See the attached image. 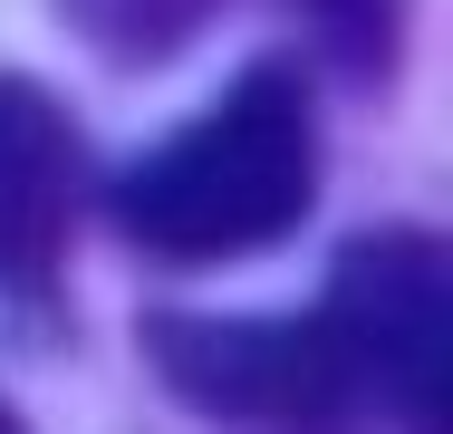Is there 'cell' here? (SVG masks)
Wrapping results in <instances>:
<instances>
[{
    "label": "cell",
    "instance_id": "cell-3",
    "mask_svg": "<svg viewBox=\"0 0 453 434\" xmlns=\"http://www.w3.org/2000/svg\"><path fill=\"white\" fill-rule=\"evenodd\" d=\"M78 222V126L29 78H0V280H49Z\"/></svg>",
    "mask_w": 453,
    "mask_h": 434
},
{
    "label": "cell",
    "instance_id": "cell-2",
    "mask_svg": "<svg viewBox=\"0 0 453 434\" xmlns=\"http://www.w3.org/2000/svg\"><path fill=\"white\" fill-rule=\"evenodd\" d=\"M309 193H319L309 87L289 58H261L116 183V213L155 260H251L309 213Z\"/></svg>",
    "mask_w": 453,
    "mask_h": 434
},
{
    "label": "cell",
    "instance_id": "cell-4",
    "mask_svg": "<svg viewBox=\"0 0 453 434\" xmlns=\"http://www.w3.org/2000/svg\"><path fill=\"white\" fill-rule=\"evenodd\" d=\"M203 10H212V0H78V19H88L106 49H165Z\"/></svg>",
    "mask_w": 453,
    "mask_h": 434
},
{
    "label": "cell",
    "instance_id": "cell-1",
    "mask_svg": "<svg viewBox=\"0 0 453 434\" xmlns=\"http://www.w3.org/2000/svg\"><path fill=\"white\" fill-rule=\"evenodd\" d=\"M434 242L376 232L338 260L309 319H155L145 347L183 406L261 434L434 425L444 386V270Z\"/></svg>",
    "mask_w": 453,
    "mask_h": 434
},
{
    "label": "cell",
    "instance_id": "cell-5",
    "mask_svg": "<svg viewBox=\"0 0 453 434\" xmlns=\"http://www.w3.org/2000/svg\"><path fill=\"white\" fill-rule=\"evenodd\" d=\"M319 10V29L357 58V68H376L386 49H395V0H309Z\"/></svg>",
    "mask_w": 453,
    "mask_h": 434
},
{
    "label": "cell",
    "instance_id": "cell-6",
    "mask_svg": "<svg viewBox=\"0 0 453 434\" xmlns=\"http://www.w3.org/2000/svg\"><path fill=\"white\" fill-rule=\"evenodd\" d=\"M0 434H19V425H10V415H0Z\"/></svg>",
    "mask_w": 453,
    "mask_h": 434
}]
</instances>
